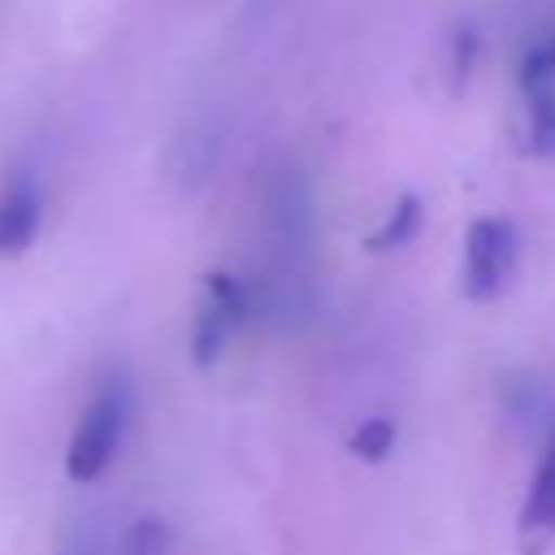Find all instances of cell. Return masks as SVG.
Listing matches in <instances>:
<instances>
[{
	"mask_svg": "<svg viewBox=\"0 0 555 555\" xmlns=\"http://www.w3.org/2000/svg\"><path fill=\"white\" fill-rule=\"evenodd\" d=\"M251 317V291L243 286V278H234L230 269H208L204 273V304L195 312L191 325V360L199 369L217 364L230 334Z\"/></svg>",
	"mask_w": 555,
	"mask_h": 555,
	"instance_id": "cell-4",
	"label": "cell"
},
{
	"mask_svg": "<svg viewBox=\"0 0 555 555\" xmlns=\"http://www.w3.org/2000/svg\"><path fill=\"white\" fill-rule=\"evenodd\" d=\"M529 152L555 156V87L529 91Z\"/></svg>",
	"mask_w": 555,
	"mask_h": 555,
	"instance_id": "cell-8",
	"label": "cell"
},
{
	"mask_svg": "<svg viewBox=\"0 0 555 555\" xmlns=\"http://www.w3.org/2000/svg\"><path fill=\"white\" fill-rule=\"evenodd\" d=\"M421 221H425L421 195L403 191V195H399V204L390 208V217H386V221H382V225L369 234V247H373V251H395V247H408V243H416Z\"/></svg>",
	"mask_w": 555,
	"mask_h": 555,
	"instance_id": "cell-7",
	"label": "cell"
},
{
	"mask_svg": "<svg viewBox=\"0 0 555 555\" xmlns=\"http://www.w3.org/2000/svg\"><path fill=\"white\" fill-rule=\"evenodd\" d=\"M520 82H525V91L555 87V35L525 52V61H520Z\"/></svg>",
	"mask_w": 555,
	"mask_h": 555,
	"instance_id": "cell-11",
	"label": "cell"
},
{
	"mask_svg": "<svg viewBox=\"0 0 555 555\" xmlns=\"http://www.w3.org/2000/svg\"><path fill=\"white\" fill-rule=\"evenodd\" d=\"M520 264V238L507 217H477L464 234V295L473 304L499 299Z\"/></svg>",
	"mask_w": 555,
	"mask_h": 555,
	"instance_id": "cell-3",
	"label": "cell"
},
{
	"mask_svg": "<svg viewBox=\"0 0 555 555\" xmlns=\"http://www.w3.org/2000/svg\"><path fill=\"white\" fill-rule=\"evenodd\" d=\"M520 533L529 542V551L546 546L555 538V434L538 460V473H533V486H529V499L520 507Z\"/></svg>",
	"mask_w": 555,
	"mask_h": 555,
	"instance_id": "cell-6",
	"label": "cell"
},
{
	"mask_svg": "<svg viewBox=\"0 0 555 555\" xmlns=\"http://www.w3.org/2000/svg\"><path fill=\"white\" fill-rule=\"evenodd\" d=\"M347 447H351L360 460H382V455L395 447V425H390L386 416H369V421H360V425L351 429Z\"/></svg>",
	"mask_w": 555,
	"mask_h": 555,
	"instance_id": "cell-10",
	"label": "cell"
},
{
	"mask_svg": "<svg viewBox=\"0 0 555 555\" xmlns=\"http://www.w3.org/2000/svg\"><path fill=\"white\" fill-rule=\"evenodd\" d=\"M43 221V199L30 182H13L0 191V260H17L30 251Z\"/></svg>",
	"mask_w": 555,
	"mask_h": 555,
	"instance_id": "cell-5",
	"label": "cell"
},
{
	"mask_svg": "<svg viewBox=\"0 0 555 555\" xmlns=\"http://www.w3.org/2000/svg\"><path fill=\"white\" fill-rule=\"evenodd\" d=\"M264 230L273 264V299L304 304L308 286V247H312V186L299 165H278L264 182Z\"/></svg>",
	"mask_w": 555,
	"mask_h": 555,
	"instance_id": "cell-1",
	"label": "cell"
},
{
	"mask_svg": "<svg viewBox=\"0 0 555 555\" xmlns=\"http://www.w3.org/2000/svg\"><path fill=\"white\" fill-rule=\"evenodd\" d=\"M126 416H130V386L121 377H108L91 395V403L82 408V416L69 434V447H65V477L69 481L87 486L113 464V455L126 438Z\"/></svg>",
	"mask_w": 555,
	"mask_h": 555,
	"instance_id": "cell-2",
	"label": "cell"
},
{
	"mask_svg": "<svg viewBox=\"0 0 555 555\" xmlns=\"http://www.w3.org/2000/svg\"><path fill=\"white\" fill-rule=\"evenodd\" d=\"M169 542L173 533L160 516H139L121 538V555H169Z\"/></svg>",
	"mask_w": 555,
	"mask_h": 555,
	"instance_id": "cell-9",
	"label": "cell"
}]
</instances>
